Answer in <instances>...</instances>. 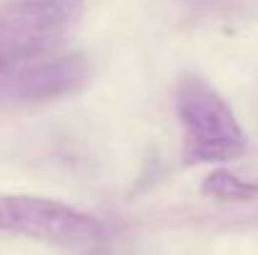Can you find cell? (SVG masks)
I'll list each match as a JSON object with an SVG mask.
<instances>
[{
  "label": "cell",
  "mask_w": 258,
  "mask_h": 255,
  "mask_svg": "<svg viewBox=\"0 0 258 255\" xmlns=\"http://www.w3.org/2000/svg\"><path fill=\"white\" fill-rule=\"evenodd\" d=\"M175 113L183 128V165H213L241 160L248 135L226 98L198 73H183L175 83Z\"/></svg>",
  "instance_id": "6da1fadb"
},
{
  "label": "cell",
  "mask_w": 258,
  "mask_h": 255,
  "mask_svg": "<svg viewBox=\"0 0 258 255\" xmlns=\"http://www.w3.org/2000/svg\"><path fill=\"white\" fill-rule=\"evenodd\" d=\"M86 0L0 3V70L38 60L81 25Z\"/></svg>",
  "instance_id": "7a4b0ae2"
},
{
  "label": "cell",
  "mask_w": 258,
  "mask_h": 255,
  "mask_svg": "<svg viewBox=\"0 0 258 255\" xmlns=\"http://www.w3.org/2000/svg\"><path fill=\"white\" fill-rule=\"evenodd\" d=\"M0 233L60 248H83L95 245L105 235V228L98 218L60 200L25 193H0Z\"/></svg>",
  "instance_id": "3957f363"
},
{
  "label": "cell",
  "mask_w": 258,
  "mask_h": 255,
  "mask_svg": "<svg viewBox=\"0 0 258 255\" xmlns=\"http://www.w3.org/2000/svg\"><path fill=\"white\" fill-rule=\"evenodd\" d=\"M90 80L86 55L71 53L50 60H30L0 70V100L5 103H45L73 95Z\"/></svg>",
  "instance_id": "277c9868"
},
{
  "label": "cell",
  "mask_w": 258,
  "mask_h": 255,
  "mask_svg": "<svg viewBox=\"0 0 258 255\" xmlns=\"http://www.w3.org/2000/svg\"><path fill=\"white\" fill-rule=\"evenodd\" d=\"M201 193L221 203H251L258 198V183L243 180L241 175L226 168H216L213 173L206 175Z\"/></svg>",
  "instance_id": "5b68a950"
}]
</instances>
